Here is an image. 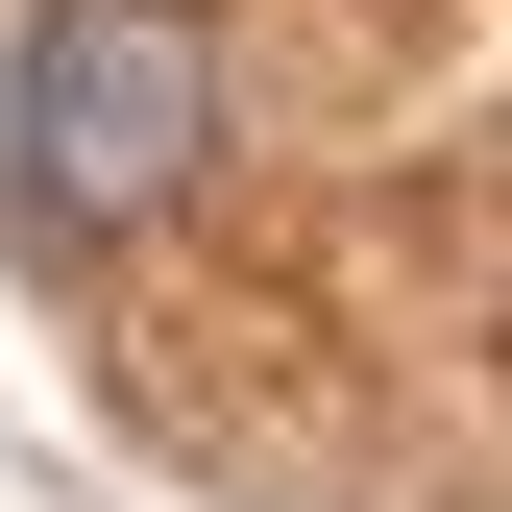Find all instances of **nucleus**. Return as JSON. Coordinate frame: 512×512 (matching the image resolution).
I'll use <instances>...</instances> for the list:
<instances>
[{
	"label": "nucleus",
	"instance_id": "f257e3e1",
	"mask_svg": "<svg viewBox=\"0 0 512 512\" xmlns=\"http://www.w3.org/2000/svg\"><path fill=\"white\" fill-rule=\"evenodd\" d=\"M220 171V25L196 0H49L0 49V244H147Z\"/></svg>",
	"mask_w": 512,
	"mask_h": 512
}]
</instances>
